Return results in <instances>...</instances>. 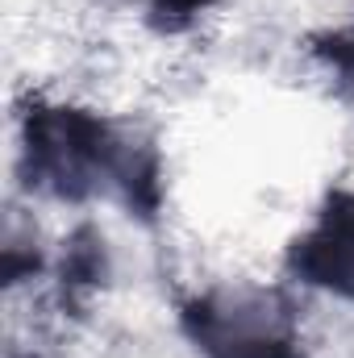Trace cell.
<instances>
[{
  "mask_svg": "<svg viewBox=\"0 0 354 358\" xmlns=\"http://www.w3.org/2000/svg\"><path fill=\"white\" fill-rule=\"evenodd\" d=\"M200 338L217 358H279L288 350V308L271 292H229L204 304Z\"/></svg>",
  "mask_w": 354,
  "mask_h": 358,
  "instance_id": "obj_1",
  "label": "cell"
}]
</instances>
